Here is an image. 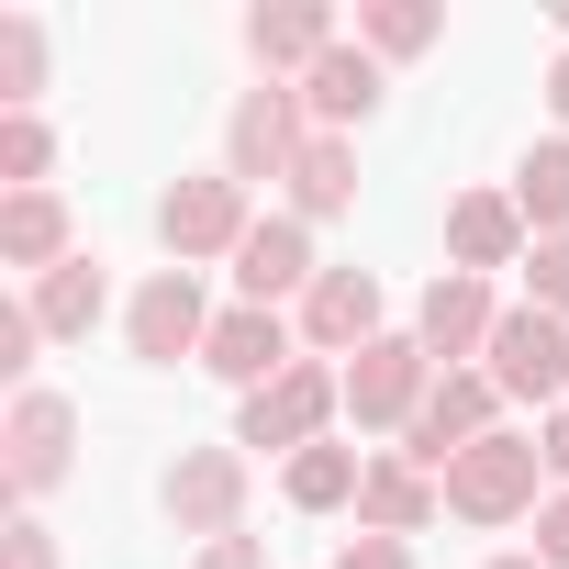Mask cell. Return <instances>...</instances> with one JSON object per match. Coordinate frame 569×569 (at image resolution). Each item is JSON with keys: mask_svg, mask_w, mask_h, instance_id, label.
I'll return each instance as SVG.
<instances>
[{"mask_svg": "<svg viewBox=\"0 0 569 569\" xmlns=\"http://www.w3.org/2000/svg\"><path fill=\"white\" fill-rule=\"evenodd\" d=\"M336 413H347V369L302 358L291 380L246 391V413H234V447H268V458H302V447H325V425H336Z\"/></svg>", "mask_w": 569, "mask_h": 569, "instance_id": "1", "label": "cell"}, {"mask_svg": "<svg viewBox=\"0 0 569 569\" xmlns=\"http://www.w3.org/2000/svg\"><path fill=\"white\" fill-rule=\"evenodd\" d=\"M536 469H547L536 436H480L469 458H447L436 491H447L458 525H513V513H536Z\"/></svg>", "mask_w": 569, "mask_h": 569, "instance_id": "2", "label": "cell"}, {"mask_svg": "<svg viewBox=\"0 0 569 569\" xmlns=\"http://www.w3.org/2000/svg\"><path fill=\"white\" fill-rule=\"evenodd\" d=\"M480 369H491V391H502V402L558 413V391H569V325H558V313H536V302H513V313L491 325Z\"/></svg>", "mask_w": 569, "mask_h": 569, "instance_id": "3", "label": "cell"}, {"mask_svg": "<svg viewBox=\"0 0 569 569\" xmlns=\"http://www.w3.org/2000/svg\"><path fill=\"white\" fill-rule=\"evenodd\" d=\"M157 234H168V257H179V268H201V257H234V246L257 234V212H246V179H223V168H201V179H168V201H157Z\"/></svg>", "mask_w": 569, "mask_h": 569, "instance_id": "4", "label": "cell"}, {"mask_svg": "<svg viewBox=\"0 0 569 569\" xmlns=\"http://www.w3.org/2000/svg\"><path fill=\"white\" fill-rule=\"evenodd\" d=\"M302 146H313L302 90H279V79H268V90H246V101H234V123H223V179H246V190H257V179H291V168H302Z\"/></svg>", "mask_w": 569, "mask_h": 569, "instance_id": "5", "label": "cell"}, {"mask_svg": "<svg viewBox=\"0 0 569 569\" xmlns=\"http://www.w3.org/2000/svg\"><path fill=\"white\" fill-rule=\"evenodd\" d=\"M491 402H502V391H491V369H436V391H425V413L402 425V458L447 480V458H469L480 436H502V425H491Z\"/></svg>", "mask_w": 569, "mask_h": 569, "instance_id": "6", "label": "cell"}, {"mask_svg": "<svg viewBox=\"0 0 569 569\" xmlns=\"http://www.w3.org/2000/svg\"><path fill=\"white\" fill-rule=\"evenodd\" d=\"M123 347H134L146 369H179V358H201V347H212V302H201V279H190V268H157L146 291H134Z\"/></svg>", "mask_w": 569, "mask_h": 569, "instance_id": "7", "label": "cell"}, {"mask_svg": "<svg viewBox=\"0 0 569 569\" xmlns=\"http://www.w3.org/2000/svg\"><path fill=\"white\" fill-rule=\"evenodd\" d=\"M68 469H79V413H68L57 391H12V425H0V480L34 502V491H57Z\"/></svg>", "mask_w": 569, "mask_h": 569, "instance_id": "8", "label": "cell"}, {"mask_svg": "<svg viewBox=\"0 0 569 569\" xmlns=\"http://www.w3.org/2000/svg\"><path fill=\"white\" fill-rule=\"evenodd\" d=\"M491 325H502V302H491V279H469V268H436V279H425V302H413V347H425L436 369L480 358Z\"/></svg>", "mask_w": 569, "mask_h": 569, "instance_id": "9", "label": "cell"}, {"mask_svg": "<svg viewBox=\"0 0 569 569\" xmlns=\"http://www.w3.org/2000/svg\"><path fill=\"white\" fill-rule=\"evenodd\" d=\"M201 369H212V380H234V391H268V380H291V369H302V325H279V313L234 302V313H212Z\"/></svg>", "mask_w": 569, "mask_h": 569, "instance_id": "10", "label": "cell"}, {"mask_svg": "<svg viewBox=\"0 0 569 569\" xmlns=\"http://www.w3.org/2000/svg\"><path fill=\"white\" fill-rule=\"evenodd\" d=\"M425 391H436V358H425L413 336H380V347L347 358V413H358V425H413Z\"/></svg>", "mask_w": 569, "mask_h": 569, "instance_id": "11", "label": "cell"}, {"mask_svg": "<svg viewBox=\"0 0 569 569\" xmlns=\"http://www.w3.org/2000/svg\"><path fill=\"white\" fill-rule=\"evenodd\" d=\"M391 325H380V268H325L313 291H302V347L313 358H358V347H380Z\"/></svg>", "mask_w": 569, "mask_h": 569, "instance_id": "12", "label": "cell"}, {"mask_svg": "<svg viewBox=\"0 0 569 569\" xmlns=\"http://www.w3.org/2000/svg\"><path fill=\"white\" fill-rule=\"evenodd\" d=\"M313 279H325V268H313V223H302V212H268V223H257V234L234 246V291H246L257 313L302 302Z\"/></svg>", "mask_w": 569, "mask_h": 569, "instance_id": "13", "label": "cell"}, {"mask_svg": "<svg viewBox=\"0 0 569 569\" xmlns=\"http://www.w3.org/2000/svg\"><path fill=\"white\" fill-rule=\"evenodd\" d=\"M234 513H246V447H190L168 469V525L212 547V536H234Z\"/></svg>", "mask_w": 569, "mask_h": 569, "instance_id": "14", "label": "cell"}, {"mask_svg": "<svg viewBox=\"0 0 569 569\" xmlns=\"http://www.w3.org/2000/svg\"><path fill=\"white\" fill-rule=\"evenodd\" d=\"M347 34H336V12H325V0H257V12H246V57L268 68V79H302L313 57H336Z\"/></svg>", "mask_w": 569, "mask_h": 569, "instance_id": "15", "label": "cell"}, {"mask_svg": "<svg viewBox=\"0 0 569 569\" xmlns=\"http://www.w3.org/2000/svg\"><path fill=\"white\" fill-rule=\"evenodd\" d=\"M291 90H302L313 134H347V123H369V112H380V90H391V79H380V57H369V46H336V57H313Z\"/></svg>", "mask_w": 569, "mask_h": 569, "instance_id": "16", "label": "cell"}, {"mask_svg": "<svg viewBox=\"0 0 569 569\" xmlns=\"http://www.w3.org/2000/svg\"><path fill=\"white\" fill-rule=\"evenodd\" d=\"M436 513H447L436 469H413L402 447H391V458H369V480H358V525H369V536H425Z\"/></svg>", "mask_w": 569, "mask_h": 569, "instance_id": "17", "label": "cell"}, {"mask_svg": "<svg viewBox=\"0 0 569 569\" xmlns=\"http://www.w3.org/2000/svg\"><path fill=\"white\" fill-rule=\"evenodd\" d=\"M447 257H458L469 279L513 268V257H525V212H513V190H469V201H447Z\"/></svg>", "mask_w": 569, "mask_h": 569, "instance_id": "18", "label": "cell"}, {"mask_svg": "<svg viewBox=\"0 0 569 569\" xmlns=\"http://www.w3.org/2000/svg\"><path fill=\"white\" fill-rule=\"evenodd\" d=\"M79 257V234H68V201L57 190H0V268H68Z\"/></svg>", "mask_w": 569, "mask_h": 569, "instance_id": "19", "label": "cell"}, {"mask_svg": "<svg viewBox=\"0 0 569 569\" xmlns=\"http://www.w3.org/2000/svg\"><path fill=\"white\" fill-rule=\"evenodd\" d=\"M23 302H34V325H46V336H90V325H101V302H112V279H101V257L79 246L68 268H46V279H34Z\"/></svg>", "mask_w": 569, "mask_h": 569, "instance_id": "20", "label": "cell"}, {"mask_svg": "<svg viewBox=\"0 0 569 569\" xmlns=\"http://www.w3.org/2000/svg\"><path fill=\"white\" fill-rule=\"evenodd\" d=\"M291 212H302V223L358 212V146H347V134H313V146H302V168H291Z\"/></svg>", "mask_w": 569, "mask_h": 569, "instance_id": "21", "label": "cell"}, {"mask_svg": "<svg viewBox=\"0 0 569 569\" xmlns=\"http://www.w3.org/2000/svg\"><path fill=\"white\" fill-rule=\"evenodd\" d=\"M513 212H525V234H536V246H547V234H569V134L525 146V168H513Z\"/></svg>", "mask_w": 569, "mask_h": 569, "instance_id": "22", "label": "cell"}, {"mask_svg": "<svg viewBox=\"0 0 569 569\" xmlns=\"http://www.w3.org/2000/svg\"><path fill=\"white\" fill-rule=\"evenodd\" d=\"M358 480H369V458H358V447H336V436H325V447H302L291 469H279V491H291L302 513H336V502H358Z\"/></svg>", "mask_w": 569, "mask_h": 569, "instance_id": "23", "label": "cell"}, {"mask_svg": "<svg viewBox=\"0 0 569 569\" xmlns=\"http://www.w3.org/2000/svg\"><path fill=\"white\" fill-rule=\"evenodd\" d=\"M447 34V12H436V0H358V46L391 68V57H425Z\"/></svg>", "mask_w": 569, "mask_h": 569, "instance_id": "24", "label": "cell"}, {"mask_svg": "<svg viewBox=\"0 0 569 569\" xmlns=\"http://www.w3.org/2000/svg\"><path fill=\"white\" fill-rule=\"evenodd\" d=\"M34 90H46V23L34 12H0V101L34 112Z\"/></svg>", "mask_w": 569, "mask_h": 569, "instance_id": "25", "label": "cell"}, {"mask_svg": "<svg viewBox=\"0 0 569 569\" xmlns=\"http://www.w3.org/2000/svg\"><path fill=\"white\" fill-rule=\"evenodd\" d=\"M46 168H57V134H46L34 112H0V179H12V190H46Z\"/></svg>", "mask_w": 569, "mask_h": 569, "instance_id": "26", "label": "cell"}, {"mask_svg": "<svg viewBox=\"0 0 569 569\" xmlns=\"http://www.w3.org/2000/svg\"><path fill=\"white\" fill-rule=\"evenodd\" d=\"M525 302L569 325V234H547V246H525Z\"/></svg>", "mask_w": 569, "mask_h": 569, "instance_id": "27", "label": "cell"}, {"mask_svg": "<svg viewBox=\"0 0 569 569\" xmlns=\"http://www.w3.org/2000/svg\"><path fill=\"white\" fill-rule=\"evenodd\" d=\"M34 347H46L34 302H0V380H23V369H34Z\"/></svg>", "mask_w": 569, "mask_h": 569, "instance_id": "28", "label": "cell"}, {"mask_svg": "<svg viewBox=\"0 0 569 569\" xmlns=\"http://www.w3.org/2000/svg\"><path fill=\"white\" fill-rule=\"evenodd\" d=\"M0 569H57V536L34 513H12V525H0Z\"/></svg>", "mask_w": 569, "mask_h": 569, "instance_id": "29", "label": "cell"}, {"mask_svg": "<svg viewBox=\"0 0 569 569\" xmlns=\"http://www.w3.org/2000/svg\"><path fill=\"white\" fill-rule=\"evenodd\" d=\"M536 558H547V569H569V491H547V502H536Z\"/></svg>", "mask_w": 569, "mask_h": 569, "instance_id": "30", "label": "cell"}, {"mask_svg": "<svg viewBox=\"0 0 569 569\" xmlns=\"http://www.w3.org/2000/svg\"><path fill=\"white\" fill-rule=\"evenodd\" d=\"M336 569H413V547H402V536H347Z\"/></svg>", "mask_w": 569, "mask_h": 569, "instance_id": "31", "label": "cell"}, {"mask_svg": "<svg viewBox=\"0 0 569 569\" xmlns=\"http://www.w3.org/2000/svg\"><path fill=\"white\" fill-rule=\"evenodd\" d=\"M190 569H268V547H257V536H212Z\"/></svg>", "mask_w": 569, "mask_h": 569, "instance_id": "32", "label": "cell"}, {"mask_svg": "<svg viewBox=\"0 0 569 569\" xmlns=\"http://www.w3.org/2000/svg\"><path fill=\"white\" fill-rule=\"evenodd\" d=\"M536 458H547V469H558V480H569V402H558V413H547V425H536Z\"/></svg>", "mask_w": 569, "mask_h": 569, "instance_id": "33", "label": "cell"}, {"mask_svg": "<svg viewBox=\"0 0 569 569\" xmlns=\"http://www.w3.org/2000/svg\"><path fill=\"white\" fill-rule=\"evenodd\" d=\"M547 112L569 123V46H558V68H547Z\"/></svg>", "mask_w": 569, "mask_h": 569, "instance_id": "34", "label": "cell"}, {"mask_svg": "<svg viewBox=\"0 0 569 569\" xmlns=\"http://www.w3.org/2000/svg\"><path fill=\"white\" fill-rule=\"evenodd\" d=\"M491 569H547V558H491Z\"/></svg>", "mask_w": 569, "mask_h": 569, "instance_id": "35", "label": "cell"}]
</instances>
